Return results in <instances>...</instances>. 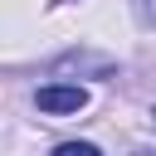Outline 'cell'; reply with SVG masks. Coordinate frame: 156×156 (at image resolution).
Listing matches in <instances>:
<instances>
[{
    "mask_svg": "<svg viewBox=\"0 0 156 156\" xmlns=\"http://www.w3.org/2000/svg\"><path fill=\"white\" fill-rule=\"evenodd\" d=\"M151 15H156V0H151Z\"/></svg>",
    "mask_w": 156,
    "mask_h": 156,
    "instance_id": "obj_4",
    "label": "cell"
},
{
    "mask_svg": "<svg viewBox=\"0 0 156 156\" xmlns=\"http://www.w3.org/2000/svg\"><path fill=\"white\" fill-rule=\"evenodd\" d=\"M54 156H102V151H98L93 141H63V146H58Z\"/></svg>",
    "mask_w": 156,
    "mask_h": 156,
    "instance_id": "obj_2",
    "label": "cell"
},
{
    "mask_svg": "<svg viewBox=\"0 0 156 156\" xmlns=\"http://www.w3.org/2000/svg\"><path fill=\"white\" fill-rule=\"evenodd\" d=\"M151 117H156V112H151Z\"/></svg>",
    "mask_w": 156,
    "mask_h": 156,
    "instance_id": "obj_5",
    "label": "cell"
},
{
    "mask_svg": "<svg viewBox=\"0 0 156 156\" xmlns=\"http://www.w3.org/2000/svg\"><path fill=\"white\" fill-rule=\"evenodd\" d=\"M34 102H39V112H78V107H88V93L68 88V83H54V88H39Z\"/></svg>",
    "mask_w": 156,
    "mask_h": 156,
    "instance_id": "obj_1",
    "label": "cell"
},
{
    "mask_svg": "<svg viewBox=\"0 0 156 156\" xmlns=\"http://www.w3.org/2000/svg\"><path fill=\"white\" fill-rule=\"evenodd\" d=\"M141 156H156V151H141Z\"/></svg>",
    "mask_w": 156,
    "mask_h": 156,
    "instance_id": "obj_3",
    "label": "cell"
}]
</instances>
